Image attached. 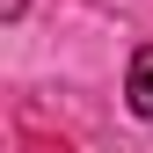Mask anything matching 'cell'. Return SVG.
I'll list each match as a JSON object with an SVG mask.
<instances>
[{
	"label": "cell",
	"instance_id": "6da1fadb",
	"mask_svg": "<svg viewBox=\"0 0 153 153\" xmlns=\"http://www.w3.org/2000/svg\"><path fill=\"white\" fill-rule=\"evenodd\" d=\"M124 102H131V117H146L153 124V44L131 51V73H124Z\"/></svg>",
	"mask_w": 153,
	"mask_h": 153
},
{
	"label": "cell",
	"instance_id": "7a4b0ae2",
	"mask_svg": "<svg viewBox=\"0 0 153 153\" xmlns=\"http://www.w3.org/2000/svg\"><path fill=\"white\" fill-rule=\"evenodd\" d=\"M22 7H29V0H0V15H7V22H22Z\"/></svg>",
	"mask_w": 153,
	"mask_h": 153
}]
</instances>
